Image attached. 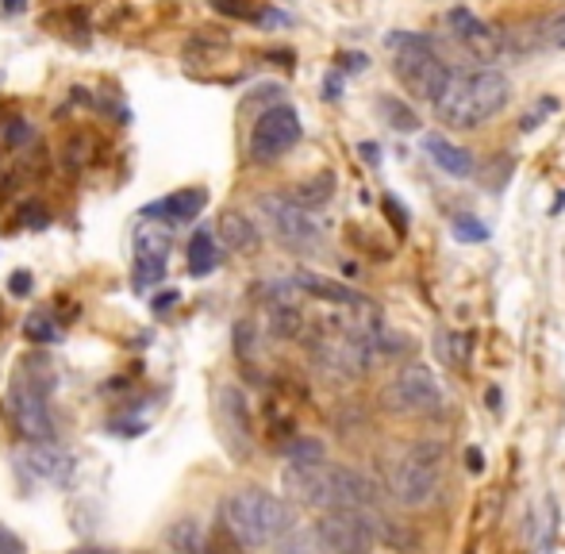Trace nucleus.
Masks as SVG:
<instances>
[{
    "label": "nucleus",
    "instance_id": "f257e3e1",
    "mask_svg": "<svg viewBox=\"0 0 565 554\" xmlns=\"http://www.w3.org/2000/svg\"><path fill=\"white\" fill-rule=\"evenodd\" d=\"M281 486L285 493L292 497L297 504L305 509H370L377 501V486H373L365 473L350 470V466H335L328 458L320 462H308V466H292L281 473Z\"/></svg>",
    "mask_w": 565,
    "mask_h": 554
},
{
    "label": "nucleus",
    "instance_id": "f03ea898",
    "mask_svg": "<svg viewBox=\"0 0 565 554\" xmlns=\"http://www.w3.org/2000/svg\"><path fill=\"white\" fill-rule=\"evenodd\" d=\"M508 100H512V85L500 70H461V74H450V82L435 97V116L447 128L469 131L504 113Z\"/></svg>",
    "mask_w": 565,
    "mask_h": 554
},
{
    "label": "nucleus",
    "instance_id": "7ed1b4c3",
    "mask_svg": "<svg viewBox=\"0 0 565 554\" xmlns=\"http://www.w3.org/2000/svg\"><path fill=\"white\" fill-rule=\"evenodd\" d=\"M227 532L243 547H277L297 528V512L266 489H238L224 501Z\"/></svg>",
    "mask_w": 565,
    "mask_h": 554
},
{
    "label": "nucleus",
    "instance_id": "20e7f679",
    "mask_svg": "<svg viewBox=\"0 0 565 554\" xmlns=\"http://www.w3.org/2000/svg\"><path fill=\"white\" fill-rule=\"evenodd\" d=\"M385 43L393 46L396 82H401L412 97L431 100L435 105V97H439L443 85L450 82L454 70L447 66V58L431 46V39H419V35H412V31H396V35H388Z\"/></svg>",
    "mask_w": 565,
    "mask_h": 554
},
{
    "label": "nucleus",
    "instance_id": "39448f33",
    "mask_svg": "<svg viewBox=\"0 0 565 554\" xmlns=\"http://www.w3.org/2000/svg\"><path fill=\"white\" fill-rule=\"evenodd\" d=\"M443 462H447V447L443 443H416L408 447L388 470V493L404 509H424L439 497L443 486Z\"/></svg>",
    "mask_w": 565,
    "mask_h": 554
},
{
    "label": "nucleus",
    "instance_id": "423d86ee",
    "mask_svg": "<svg viewBox=\"0 0 565 554\" xmlns=\"http://www.w3.org/2000/svg\"><path fill=\"white\" fill-rule=\"evenodd\" d=\"M308 347L316 366L339 382H358L373 366V335H365L358 323H328L308 339Z\"/></svg>",
    "mask_w": 565,
    "mask_h": 554
},
{
    "label": "nucleus",
    "instance_id": "0eeeda50",
    "mask_svg": "<svg viewBox=\"0 0 565 554\" xmlns=\"http://www.w3.org/2000/svg\"><path fill=\"white\" fill-rule=\"evenodd\" d=\"M381 408L393 416H439L443 390L424 362H412V366L396 370L393 382L381 390Z\"/></svg>",
    "mask_w": 565,
    "mask_h": 554
},
{
    "label": "nucleus",
    "instance_id": "6e6552de",
    "mask_svg": "<svg viewBox=\"0 0 565 554\" xmlns=\"http://www.w3.org/2000/svg\"><path fill=\"white\" fill-rule=\"evenodd\" d=\"M262 216H266L269 232L277 235V243H281L285 251H292V255H316V251L323 247V232L320 224H316L312 216H308V209H300L292 196H262L258 201Z\"/></svg>",
    "mask_w": 565,
    "mask_h": 554
},
{
    "label": "nucleus",
    "instance_id": "1a4fd4ad",
    "mask_svg": "<svg viewBox=\"0 0 565 554\" xmlns=\"http://www.w3.org/2000/svg\"><path fill=\"white\" fill-rule=\"evenodd\" d=\"M316 540L331 554H373L377 547V532H373V516L365 509H331L316 524Z\"/></svg>",
    "mask_w": 565,
    "mask_h": 554
},
{
    "label": "nucleus",
    "instance_id": "9d476101",
    "mask_svg": "<svg viewBox=\"0 0 565 554\" xmlns=\"http://www.w3.org/2000/svg\"><path fill=\"white\" fill-rule=\"evenodd\" d=\"M300 142V116L289 105H274L269 113L258 116L250 131V158L254 162H274L285 150H292Z\"/></svg>",
    "mask_w": 565,
    "mask_h": 554
},
{
    "label": "nucleus",
    "instance_id": "9b49d317",
    "mask_svg": "<svg viewBox=\"0 0 565 554\" xmlns=\"http://www.w3.org/2000/svg\"><path fill=\"white\" fill-rule=\"evenodd\" d=\"M562 43H565V12L531 15V20H520L500 31V54H512V58L554 51V46H562Z\"/></svg>",
    "mask_w": 565,
    "mask_h": 554
},
{
    "label": "nucleus",
    "instance_id": "f8f14e48",
    "mask_svg": "<svg viewBox=\"0 0 565 554\" xmlns=\"http://www.w3.org/2000/svg\"><path fill=\"white\" fill-rule=\"evenodd\" d=\"M8 416L15 419L28 439H54V419L46 408V390H39L35 382H23L15 377L12 390H8Z\"/></svg>",
    "mask_w": 565,
    "mask_h": 554
},
{
    "label": "nucleus",
    "instance_id": "ddd939ff",
    "mask_svg": "<svg viewBox=\"0 0 565 554\" xmlns=\"http://www.w3.org/2000/svg\"><path fill=\"white\" fill-rule=\"evenodd\" d=\"M447 28H450V39L469 54V58H481V62L500 58V31L489 28V23H481L473 12L454 8V12H447Z\"/></svg>",
    "mask_w": 565,
    "mask_h": 554
},
{
    "label": "nucleus",
    "instance_id": "4468645a",
    "mask_svg": "<svg viewBox=\"0 0 565 554\" xmlns=\"http://www.w3.org/2000/svg\"><path fill=\"white\" fill-rule=\"evenodd\" d=\"M216 419H220V432H224L231 455H238V458L250 455V405H246V397L235 385H224V390L216 393Z\"/></svg>",
    "mask_w": 565,
    "mask_h": 554
},
{
    "label": "nucleus",
    "instance_id": "2eb2a0df",
    "mask_svg": "<svg viewBox=\"0 0 565 554\" xmlns=\"http://www.w3.org/2000/svg\"><path fill=\"white\" fill-rule=\"evenodd\" d=\"M15 458H20V470L39 481H66L74 473V458L62 447H54L51 439H31Z\"/></svg>",
    "mask_w": 565,
    "mask_h": 554
},
{
    "label": "nucleus",
    "instance_id": "dca6fc26",
    "mask_svg": "<svg viewBox=\"0 0 565 554\" xmlns=\"http://www.w3.org/2000/svg\"><path fill=\"white\" fill-rule=\"evenodd\" d=\"M292 289L308 292V297H316V300H328V305H339V308H347V312H362V308L373 305V300H365L362 292L350 289V285L335 281V277H320L312 270L292 274Z\"/></svg>",
    "mask_w": 565,
    "mask_h": 554
},
{
    "label": "nucleus",
    "instance_id": "f3484780",
    "mask_svg": "<svg viewBox=\"0 0 565 554\" xmlns=\"http://www.w3.org/2000/svg\"><path fill=\"white\" fill-rule=\"evenodd\" d=\"M209 204L204 189H178L166 201H158L154 209H147L150 220H162V224H189V220L201 216V209Z\"/></svg>",
    "mask_w": 565,
    "mask_h": 554
},
{
    "label": "nucleus",
    "instance_id": "a211bd4d",
    "mask_svg": "<svg viewBox=\"0 0 565 554\" xmlns=\"http://www.w3.org/2000/svg\"><path fill=\"white\" fill-rule=\"evenodd\" d=\"M424 150L435 158L439 170L450 173V178H469V173H473V155H469L466 147H458V142H450L447 136H427Z\"/></svg>",
    "mask_w": 565,
    "mask_h": 554
},
{
    "label": "nucleus",
    "instance_id": "6ab92c4d",
    "mask_svg": "<svg viewBox=\"0 0 565 554\" xmlns=\"http://www.w3.org/2000/svg\"><path fill=\"white\" fill-rule=\"evenodd\" d=\"M220 243L231 251H238V255H254L258 243H262V235H258V227L250 224V216H243V212L231 209L220 216Z\"/></svg>",
    "mask_w": 565,
    "mask_h": 554
},
{
    "label": "nucleus",
    "instance_id": "aec40b11",
    "mask_svg": "<svg viewBox=\"0 0 565 554\" xmlns=\"http://www.w3.org/2000/svg\"><path fill=\"white\" fill-rule=\"evenodd\" d=\"M170 251V227L162 220H150L135 232V263H166Z\"/></svg>",
    "mask_w": 565,
    "mask_h": 554
},
{
    "label": "nucleus",
    "instance_id": "412c9836",
    "mask_svg": "<svg viewBox=\"0 0 565 554\" xmlns=\"http://www.w3.org/2000/svg\"><path fill=\"white\" fill-rule=\"evenodd\" d=\"M185 263H189V274H193V277H204V274L216 270V263H220L216 235H212V232H196L193 239H189V255H185Z\"/></svg>",
    "mask_w": 565,
    "mask_h": 554
},
{
    "label": "nucleus",
    "instance_id": "4be33fe9",
    "mask_svg": "<svg viewBox=\"0 0 565 554\" xmlns=\"http://www.w3.org/2000/svg\"><path fill=\"white\" fill-rule=\"evenodd\" d=\"M335 196V173H316V178H308V181H300L297 185V193H292V201L300 204V209H323V204Z\"/></svg>",
    "mask_w": 565,
    "mask_h": 554
},
{
    "label": "nucleus",
    "instance_id": "5701e85b",
    "mask_svg": "<svg viewBox=\"0 0 565 554\" xmlns=\"http://www.w3.org/2000/svg\"><path fill=\"white\" fill-rule=\"evenodd\" d=\"M269 328L281 339H297L300 328H305V316H300V308L292 305V300L277 297V300H269Z\"/></svg>",
    "mask_w": 565,
    "mask_h": 554
},
{
    "label": "nucleus",
    "instance_id": "b1692460",
    "mask_svg": "<svg viewBox=\"0 0 565 554\" xmlns=\"http://www.w3.org/2000/svg\"><path fill=\"white\" fill-rule=\"evenodd\" d=\"M170 543L181 554H209V543H204V532L196 520H181V524L170 532Z\"/></svg>",
    "mask_w": 565,
    "mask_h": 554
},
{
    "label": "nucleus",
    "instance_id": "393cba45",
    "mask_svg": "<svg viewBox=\"0 0 565 554\" xmlns=\"http://www.w3.org/2000/svg\"><path fill=\"white\" fill-rule=\"evenodd\" d=\"M373 532H377V540L393 543L396 551H412V547H416V535L404 532V524H396V520L377 516V520H373Z\"/></svg>",
    "mask_w": 565,
    "mask_h": 554
},
{
    "label": "nucleus",
    "instance_id": "a878e982",
    "mask_svg": "<svg viewBox=\"0 0 565 554\" xmlns=\"http://www.w3.org/2000/svg\"><path fill=\"white\" fill-rule=\"evenodd\" d=\"M23 331H28L31 343H58V328H54V320L46 312H31Z\"/></svg>",
    "mask_w": 565,
    "mask_h": 554
},
{
    "label": "nucleus",
    "instance_id": "bb28decb",
    "mask_svg": "<svg viewBox=\"0 0 565 554\" xmlns=\"http://www.w3.org/2000/svg\"><path fill=\"white\" fill-rule=\"evenodd\" d=\"M381 113L388 116V124H393L396 131H416L419 128V116L412 113L408 105H401V100H381Z\"/></svg>",
    "mask_w": 565,
    "mask_h": 554
},
{
    "label": "nucleus",
    "instance_id": "cd10ccee",
    "mask_svg": "<svg viewBox=\"0 0 565 554\" xmlns=\"http://www.w3.org/2000/svg\"><path fill=\"white\" fill-rule=\"evenodd\" d=\"M466 351H469V339L458 335V331H450V335L439 339V354H443V362H450V366H466Z\"/></svg>",
    "mask_w": 565,
    "mask_h": 554
},
{
    "label": "nucleus",
    "instance_id": "c85d7f7f",
    "mask_svg": "<svg viewBox=\"0 0 565 554\" xmlns=\"http://www.w3.org/2000/svg\"><path fill=\"white\" fill-rule=\"evenodd\" d=\"M323 458V443H316V439H297L289 447V462L292 466H308V462H320Z\"/></svg>",
    "mask_w": 565,
    "mask_h": 554
},
{
    "label": "nucleus",
    "instance_id": "c756f323",
    "mask_svg": "<svg viewBox=\"0 0 565 554\" xmlns=\"http://www.w3.org/2000/svg\"><path fill=\"white\" fill-rule=\"evenodd\" d=\"M220 15H235V20H250L254 15V4L250 0H209Z\"/></svg>",
    "mask_w": 565,
    "mask_h": 554
},
{
    "label": "nucleus",
    "instance_id": "7c9ffc66",
    "mask_svg": "<svg viewBox=\"0 0 565 554\" xmlns=\"http://www.w3.org/2000/svg\"><path fill=\"white\" fill-rule=\"evenodd\" d=\"M235 351H238V359H243V362H250V354H254V328L246 320L235 323Z\"/></svg>",
    "mask_w": 565,
    "mask_h": 554
},
{
    "label": "nucleus",
    "instance_id": "2f4dec72",
    "mask_svg": "<svg viewBox=\"0 0 565 554\" xmlns=\"http://www.w3.org/2000/svg\"><path fill=\"white\" fill-rule=\"evenodd\" d=\"M454 235H458V239H489L484 224H477V220H469V216H458V220H454Z\"/></svg>",
    "mask_w": 565,
    "mask_h": 554
},
{
    "label": "nucleus",
    "instance_id": "473e14b6",
    "mask_svg": "<svg viewBox=\"0 0 565 554\" xmlns=\"http://www.w3.org/2000/svg\"><path fill=\"white\" fill-rule=\"evenodd\" d=\"M0 554H23V540L0 524Z\"/></svg>",
    "mask_w": 565,
    "mask_h": 554
},
{
    "label": "nucleus",
    "instance_id": "72a5a7b5",
    "mask_svg": "<svg viewBox=\"0 0 565 554\" xmlns=\"http://www.w3.org/2000/svg\"><path fill=\"white\" fill-rule=\"evenodd\" d=\"M4 139L12 142V147H20V142H28V139H31V128H28L23 120H12V124L4 128Z\"/></svg>",
    "mask_w": 565,
    "mask_h": 554
},
{
    "label": "nucleus",
    "instance_id": "f704fd0d",
    "mask_svg": "<svg viewBox=\"0 0 565 554\" xmlns=\"http://www.w3.org/2000/svg\"><path fill=\"white\" fill-rule=\"evenodd\" d=\"M23 224H28V227H43L46 224V212L39 209V204H35V209L28 204V209H23Z\"/></svg>",
    "mask_w": 565,
    "mask_h": 554
},
{
    "label": "nucleus",
    "instance_id": "c9c22d12",
    "mask_svg": "<svg viewBox=\"0 0 565 554\" xmlns=\"http://www.w3.org/2000/svg\"><path fill=\"white\" fill-rule=\"evenodd\" d=\"M12 292H15V297H28V292H31V274H12Z\"/></svg>",
    "mask_w": 565,
    "mask_h": 554
},
{
    "label": "nucleus",
    "instance_id": "e433bc0d",
    "mask_svg": "<svg viewBox=\"0 0 565 554\" xmlns=\"http://www.w3.org/2000/svg\"><path fill=\"white\" fill-rule=\"evenodd\" d=\"M170 305H178V292H162V297H154V312H170Z\"/></svg>",
    "mask_w": 565,
    "mask_h": 554
},
{
    "label": "nucleus",
    "instance_id": "4c0bfd02",
    "mask_svg": "<svg viewBox=\"0 0 565 554\" xmlns=\"http://www.w3.org/2000/svg\"><path fill=\"white\" fill-rule=\"evenodd\" d=\"M342 66H347V70H365V54H342Z\"/></svg>",
    "mask_w": 565,
    "mask_h": 554
},
{
    "label": "nucleus",
    "instance_id": "58836bf2",
    "mask_svg": "<svg viewBox=\"0 0 565 554\" xmlns=\"http://www.w3.org/2000/svg\"><path fill=\"white\" fill-rule=\"evenodd\" d=\"M0 8H4L8 15H15V12H23V8H28V0H0Z\"/></svg>",
    "mask_w": 565,
    "mask_h": 554
},
{
    "label": "nucleus",
    "instance_id": "ea45409f",
    "mask_svg": "<svg viewBox=\"0 0 565 554\" xmlns=\"http://www.w3.org/2000/svg\"><path fill=\"white\" fill-rule=\"evenodd\" d=\"M481 466H484V458L477 455V450H469V470H481Z\"/></svg>",
    "mask_w": 565,
    "mask_h": 554
},
{
    "label": "nucleus",
    "instance_id": "a19ab883",
    "mask_svg": "<svg viewBox=\"0 0 565 554\" xmlns=\"http://www.w3.org/2000/svg\"><path fill=\"white\" fill-rule=\"evenodd\" d=\"M70 554H105V551H93V547H85V551H70Z\"/></svg>",
    "mask_w": 565,
    "mask_h": 554
}]
</instances>
